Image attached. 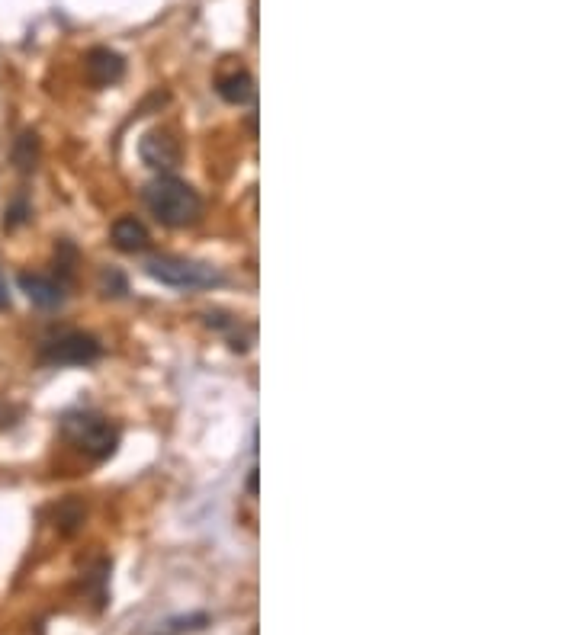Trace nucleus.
Wrapping results in <instances>:
<instances>
[{"label":"nucleus","mask_w":578,"mask_h":635,"mask_svg":"<svg viewBox=\"0 0 578 635\" xmlns=\"http://www.w3.org/2000/svg\"><path fill=\"white\" fill-rule=\"evenodd\" d=\"M39 161V138L33 132H23L17 138V145H13V164H17L23 174H29V170L36 167Z\"/></svg>","instance_id":"9d476101"},{"label":"nucleus","mask_w":578,"mask_h":635,"mask_svg":"<svg viewBox=\"0 0 578 635\" xmlns=\"http://www.w3.org/2000/svg\"><path fill=\"white\" fill-rule=\"evenodd\" d=\"M87 74L97 87H110L116 81H123L126 74V61L113 49H94L87 55Z\"/></svg>","instance_id":"423d86ee"},{"label":"nucleus","mask_w":578,"mask_h":635,"mask_svg":"<svg viewBox=\"0 0 578 635\" xmlns=\"http://www.w3.org/2000/svg\"><path fill=\"white\" fill-rule=\"evenodd\" d=\"M145 206L151 209V215H155L161 225H171V228L193 225V222H200V215H203L200 193H196L190 183L177 180L171 174H161L158 180L148 183Z\"/></svg>","instance_id":"f257e3e1"},{"label":"nucleus","mask_w":578,"mask_h":635,"mask_svg":"<svg viewBox=\"0 0 578 635\" xmlns=\"http://www.w3.org/2000/svg\"><path fill=\"white\" fill-rule=\"evenodd\" d=\"M248 491L257 494V472H251V478H248Z\"/></svg>","instance_id":"4468645a"},{"label":"nucleus","mask_w":578,"mask_h":635,"mask_svg":"<svg viewBox=\"0 0 578 635\" xmlns=\"http://www.w3.org/2000/svg\"><path fill=\"white\" fill-rule=\"evenodd\" d=\"M139 154L151 170H161V174H171L180 164V145L167 132H148L139 145Z\"/></svg>","instance_id":"39448f33"},{"label":"nucleus","mask_w":578,"mask_h":635,"mask_svg":"<svg viewBox=\"0 0 578 635\" xmlns=\"http://www.w3.org/2000/svg\"><path fill=\"white\" fill-rule=\"evenodd\" d=\"M65 433L78 443L84 453H90L94 459L110 456L116 449V430L100 421L94 414H78V417H68L65 421Z\"/></svg>","instance_id":"20e7f679"},{"label":"nucleus","mask_w":578,"mask_h":635,"mask_svg":"<svg viewBox=\"0 0 578 635\" xmlns=\"http://www.w3.org/2000/svg\"><path fill=\"white\" fill-rule=\"evenodd\" d=\"M81 517H84V514H81V507H78V504H71V501H68L62 510H58V523H62L68 533L74 530V526L81 523Z\"/></svg>","instance_id":"f8f14e48"},{"label":"nucleus","mask_w":578,"mask_h":635,"mask_svg":"<svg viewBox=\"0 0 578 635\" xmlns=\"http://www.w3.org/2000/svg\"><path fill=\"white\" fill-rule=\"evenodd\" d=\"M219 94L225 103H248L254 97V77L248 71H235V74H225L219 77Z\"/></svg>","instance_id":"1a4fd4ad"},{"label":"nucleus","mask_w":578,"mask_h":635,"mask_svg":"<svg viewBox=\"0 0 578 635\" xmlns=\"http://www.w3.org/2000/svg\"><path fill=\"white\" fill-rule=\"evenodd\" d=\"M0 308H10V292H7L4 276H0Z\"/></svg>","instance_id":"ddd939ff"},{"label":"nucleus","mask_w":578,"mask_h":635,"mask_svg":"<svg viewBox=\"0 0 578 635\" xmlns=\"http://www.w3.org/2000/svg\"><path fill=\"white\" fill-rule=\"evenodd\" d=\"M110 235H113V244L119 247V251H126V254L145 251V247H148V228L135 219V215H123V219H116L113 228H110Z\"/></svg>","instance_id":"6e6552de"},{"label":"nucleus","mask_w":578,"mask_h":635,"mask_svg":"<svg viewBox=\"0 0 578 635\" xmlns=\"http://www.w3.org/2000/svg\"><path fill=\"white\" fill-rule=\"evenodd\" d=\"M29 219V206H26V199L23 196H17V199H13V206L7 209V228H17V225H23Z\"/></svg>","instance_id":"9b49d317"},{"label":"nucleus","mask_w":578,"mask_h":635,"mask_svg":"<svg viewBox=\"0 0 578 635\" xmlns=\"http://www.w3.org/2000/svg\"><path fill=\"white\" fill-rule=\"evenodd\" d=\"M20 289L26 292V299L39 305V308H55L65 299V289L52 276H39V273H20Z\"/></svg>","instance_id":"0eeeda50"},{"label":"nucleus","mask_w":578,"mask_h":635,"mask_svg":"<svg viewBox=\"0 0 578 635\" xmlns=\"http://www.w3.org/2000/svg\"><path fill=\"white\" fill-rule=\"evenodd\" d=\"M100 353L103 350L97 344V337L81 334V331H65L42 344V356L58 366H87V363L100 360Z\"/></svg>","instance_id":"7ed1b4c3"},{"label":"nucleus","mask_w":578,"mask_h":635,"mask_svg":"<svg viewBox=\"0 0 578 635\" xmlns=\"http://www.w3.org/2000/svg\"><path fill=\"white\" fill-rule=\"evenodd\" d=\"M148 276H155L164 286H177V289H196V286H212L219 283L222 276L206 267V263H190V260H177V257H155L148 260Z\"/></svg>","instance_id":"f03ea898"}]
</instances>
